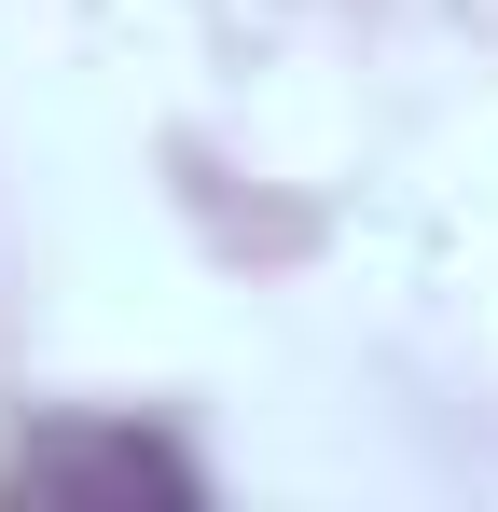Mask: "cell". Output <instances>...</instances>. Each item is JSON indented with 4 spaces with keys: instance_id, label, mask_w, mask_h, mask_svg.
I'll return each mask as SVG.
<instances>
[{
    "instance_id": "obj_1",
    "label": "cell",
    "mask_w": 498,
    "mask_h": 512,
    "mask_svg": "<svg viewBox=\"0 0 498 512\" xmlns=\"http://www.w3.org/2000/svg\"><path fill=\"white\" fill-rule=\"evenodd\" d=\"M14 499H194V471L139 429H42L14 457Z\"/></svg>"
}]
</instances>
